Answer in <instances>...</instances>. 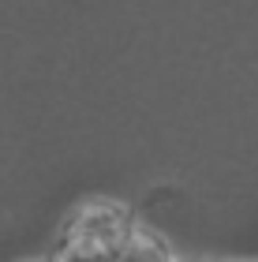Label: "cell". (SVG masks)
Listing matches in <instances>:
<instances>
[{"instance_id":"1","label":"cell","mask_w":258,"mask_h":262,"mask_svg":"<svg viewBox=\"0 0 258 262\" xmlns=\"http://www.w3.org/2000/svg\"><path fill=\"white\" fill-rule=\"evenodd\" d=\"M56 258H172L165 236L120 202H86L67 217Z\"/></svg>"}]
</instances>
